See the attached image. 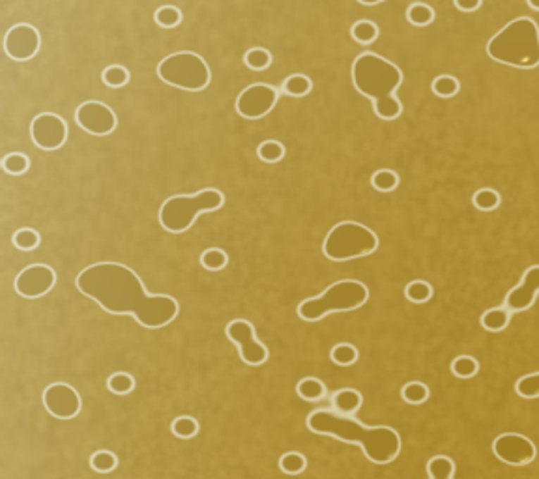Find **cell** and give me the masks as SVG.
Masks as SVG:
<instances>
[{"label":"cell","mask_w":539,"mask_h":479,"mask_svg":"<svg viewBox=\"0 0 539 479\" xmlns=\"http://www.w3.org/2000/svg\"><path fill=\"white\" fill-rule=\"evenodd\" d=\"M515 392L523 399H538L539 397V373H532L523 378H519L515 384Z\"/></svg>","instance_id":"39"},{"label":"cell","mask_w":539,"mask_h":479,"mask_svg":"<svg viewBox=\"0 0 539 479\" xmlns=\"http://www.w3.org/2000/svg\"><path fill=\"white\" fill-rule=\"evenodd\" d=\"M28 167H30V161H28L27 156L21 152L8 154L4 158V161H2V169H4L8 175L13 176L25 175L28 170Z\"/></svg>","instance_id":"37"},{"label":"cell","mask_w":539,"mask_h":479,"mask_svg":"<svg viewBox=\"0 0 539 479\" xmlns=\"http://www.w3.org/2000/svg\"><path fill=\"white\" fill-rule=\"evenodd\" d=\"M352 38L359 44H373L376 38H378V28H376L375 23L371 21H358L354 23V27L350 30Z\"/></svg>","instance_id":"40"},{"label":"cell","mask_w":539,"mask_h":479,"mask_svg":"<svg viewBox=\"0 0 539 479\" xmlns=\"http://www.w3.org/2000/svg\"><path fill=\"white\" fill-rule=\"evenodd\" d=\"M244 62L249 70L261 71L266 70L268 66L272 64V55H270V51L262 49V47H253L245 53Z\"/></svg>","instance_id":"34"},{"label":"cell","mask_w":539,"mask_h":479,"mask_svg":"<svg viewBox=\"0 0 539 479\" xmlns=\"http://www.w3.org/2000/svg\"><path fill=\"white\" fill-rule=\"evenodd\" d=\"M307 427L315 435L330 436L335 440L356 444L365 457L375 464H390L401 452V436L386 425L365 427L352 416L335 414L332 410H315L307 418Z\"/></svg>","instance_id":"2"},{"label":"cell","mask_w":539,"mask_h":479,"mask_svg":"<svg viewBox=\"0 0 539 479\" xmlns=\"http://www.w3.org/2000/svg\"><path fill=\"white\" fill-rule=\"evenodd\" d=\"M256 156L266 163H275L283 159L285 147L279 141H264L256 148Z\"/></svg>","instance_id":"35"},{"label":"cell","mask_w":539,"mask_h":479,"mask_svg":"<svg viewBox=\"0 0 539 479\" xmlns=\"http://www.w3.org/2000/svg\"><path fill=\"white\" fill-rule=\"evenodd\" d=\"M487 53L495 62L519 70H532L539 66L538 25L528 17H519L490 38Z\"/></svg>","instance_id":"4"},{"label":"cell","mask_w":539,"mask_h":479,"mask_svg":"<svg viewBox=\"0 0 539 479\" xmlns=\"http://www.w3.org/2000/svg\"><path fill=\"white\" fill-rule=\"evenodd\" d=\"M358 349L354 344L350 343H339L335 344L330 352V358L335 365H341V367H349V365H354L358 361Z\"/></svg>","instance_id":"24"},{"label":"cell","mask_w":539,"mask_h":479,"mask_svg":"<svg viewBox=\"0 0 539 479\" xmlns=\"http://www.w3.org/2000/svg\"><path fill=\"white\" fill-rule=\"evenodd\" d=\"M313 88V82H311L309 77L302 75V73H296V75H290L289 79H285L283 82V92L287 96H292V98H304L311 92Z\"/></svg>","instance_id":"22"},{"label":"cell","mask_w":539,"mask_h":479,"mask_svg":"<svg viewBox=\"0 0 539 479\" xmlns=\"http://www.w3.org/2000/svg\"><path fill=\"white\" fill-rule=\"evenodd\" d=\"M30 137L42 150H56L66 142L68 125L55 113H42L30 124Z\"/></svg>","instance_id":"14"},{"label":"cell","mask_w":539,"mask_h":479,"mask_svg":"<svg viewBox=\"0 0 539 479\" xmlns=\"http://www.w3.org/2000/svg\"><path fill=\"white\" fill-rule=\"evenodd\" d=\"M495 457L509 466H526L535 461V444L519 433H504L492 442Z\"/></svg>","instance_id":"9"},{"label":"cell","mask_w":539,"mask_h":479,"mask_svg":"<svg viewBox=\"0 0 539 479\" xmlns=\"http://www.w3.org/2000/svg\"><path fill=\"white\" fill-rule=\"evenodd\" d=\"M75 122L87 133L96 137L109 135L118 124L113 109L101 101H85L79 105L75 111Z\"/></svg>","instance_id":"12"},{"label":"cell","mask_w":539,"mask_h":479,"mask_svg":"<svg viewBox=\"0 0 539 479\" xmlns=\"http://www.w3.org/2000/svg\"><path fill=\"white\" fill-rule=\"evenodd\" d=\"M107 387L116 395H128L135 387V378L130 373H115V375L109 376Z\"/></svg>","instance_id":"36"},{"label":"cell","mask_w":539,"mask_h":479,"mask_svg":"<svg viewBox=\"0 0 539 479\" xmlns=\"http://www.w3.org/2000/svg\"><path fill=\"white\" fill-rule=\"evenodd\" d=\"M13 244L17 249L32 251L39 245V235L34 229H21L13 235Z\"/></svg>","instance_id":"43"},{"label":"cell","mask_w":539,"mask_h":479,"mask_svg":"<svg viewBox=\"0 0 539 479\" xmlns=\"http://www.w3.org/2000/svg\"><path fill=\"white\" fill-rule=\"evenodd\" d=\"M532 10H539V0H526Z\"/></svg>","instance_id":"46"},{"label":"cell","mask_w":539,"mask_h":479,"mask_svg":"<svg viewBox=\"0 0 539 479\" xmlns=\"http://www.w3.org/2000/svg\"><path fill=\"white\" fill-rule=\"evenodd\" d=\"M229 262V256L223 249H218V247H212V249H206L201 255V264L210 272H219L223 270Z\"/></svg>","instance_id":"33"},{"label":"cell","mask_w":539,"mask_h":479,"mask_svg":"<svg viewBox=\"0 0 539 479\" xmlns=\"http://www.w3.org/2000/svg\"><path fill=\"white\" fill-rule=\"evenodd\" d=\"M359 4H364V6H375V4H380V2H384V0H358Z\"/></svg>","instance_id":"45"},{"label":"cell","mask_w":539,"mask_h":479,"mask_svg":"<svg viewBox=\"0 0 539 479\" xmlns=\"http://www.w3.org/2000/svg\"><path fill=\"white\" fill-rule=\"evenodd\" d=\"M474 206L481 212H490V210H496L498 204H500V195L496 193L495 189H489V187H485V189H479L474 193Z\"/></svg>","instance_id":"38"},{"label":"cell","mask_w":539,"mask_h":479,"mask_svg":"<svg viewBox=\"0 0 539 479\" xmlns=\"http://www.w3.org/2000/svg\"><path fill=\"white\" fill-rule=\"evenodd\" d=\"M39 45H42L39 32L34 27L27 25V23L11 27L4 38L6 55L17 60V62H25V60H30L32 56H36V53L39 51Z\"/></svg>","instance_id":"16"},{"label":"cell","mask_w":539,"mask_h":479,"mask_svg":"<svg viewBox=\"0 0 539 479\" xmlns=\"http://www.w3.org/2000/svg\"><path fill=\"white\" fill-rule=\"evenodd\" d=\"M509 321H512V311L506 309V307H492V309L485 311L481 315V326L487 332H502L509 326Z\"/></svg>","instance_id":"19"},{"label":"cell","mask_w":539,"mask_h":479,"mask_svg":"<svg viewBox=\"0 0 539 479\" xmlns=\"http://www.w3.org/2000/svg\"><path fill=\"white\" fill-rule=\"evenodd\" d=\"M225 204V195L219 189H202L193 195H175L159 208V223L167 232L182 235L191 229L195 219L204 212H213Z\"/></svg>","instance_id":"5"},{"label":"cell","mask_w":539,"mask_h":479,"mask_svg":"<svg viewBox=\"0 0 539 479\" xmlns=\"http://www.w3.org/2000/svg\"><path fill=\"white\" fill-rule=\"evenodd\" d=\"M227 337L238 347L240 358L247 365H262L268 359V349L256 339L253 324L242 318L230 321L225 328Z\"/></svg>","instance_id":"10"},{"label":"cell","mask_w":539,"mask_h":479,"mask_svg":"<svg viewBox=\"0 0 539 479\" xmlns=\"http://www.w3.org/2000/svg\"><path fill=\"white\" fill-rule=\"evenodd\" d=\"M332 403L333 409L337 410L341 416H352L361 409L364 397H361V393H359L358 390H354V387H343V390L333 393Z\"/></svg>","instance_id":"18"},{"label":"cell","mask_w":539,"mask_h":479,"mask_svg":"<svg viewBox=\"0 0 539 479\" xmlns=\"http://www.w3.org/2000/svg\"><path fill=\"white\" fill-rule=\"evenodd\" d=\"M79 292L111 315H131L141 326L158 330L175 321L178 301L173 296L148 294L141 278L118 262H98L75 279Z\"/></svg>","instance_id":"1"},{"label":"cell","mask_w":539,"mask_h":479,"mask_svg":"<svg viewBox=\"0 0 539 479\" xmlns=\"http://www.w3.org/2000/svg\"><path fill=\"white\" fill-rule=\"evenodd\" d=\"M433 92L438 96V98H453V96H457L459 90H461V85L455 77L452 75H440L436 77L435 81H433Z\"/></svg>","instance_id":"30"},{"label":"cell","mask_w":539,"mask_h":479,"mask_svg":"<svg viewBox=\"0 0 539 479\" xmlns=\"http://www.w3.org/2000/svg\"><path fill=\"white\" fill-rule=\"evenodd\" d=\"M371 185L375 187L376 191H382V193H388V191H393L399 185V176L395 170L390 169H380L376 170L373 178H371Z\"/></svg>","instance_id":"32"},{"label":"cell","mask_w":539,"mask_h":479,"mask_svg":"<svg viewBox=\"0 0 539 479\" xmlns=\"http://www.w3.org/2000/svg\"><path fill=\"white\" fill-rule=\"evenodd\" d=\"M461 11H476L481 6V0H453Z\"/></svg>","instance_id":"44"},{"label":"cell","mask_w":539,"mask_h":479,"mask_svg":"<svg viewBox=\"0 0 539 479\" xmlns=\"http://www.w3.org/2000/svg\"><path fill=\"white\" fill-rule=\"evenodd\" d=\"M539 294V266H530L524 272L521 283L506 296V309L512 313L526 311L534 305Z\"/></svg>","instance_id":"17"},{"label":"cell","mask_w":539,"mask_h":479,"mask_svg":"<svg viewBox=\"0 0 539 479\" xmlns=\"http://www.w3.org/2000/svg\"><path fill=\"white\" fill-rule=\"evenodd\" d=\"M101 79H104V82L107 87L120 88L130 81V71L125 70L124 66H109V68H105V71L101 73Z\"/></svg>","instance_id":"41"},{"label":"cell","mask_w":539,"mask_h":479,"mask_svg":"<svg viewBox=\"0 0 539 479\" xmlns=\"http://www.w3.org/2000/svg\"><path fill=\"white\" fill-rule=\"evenodd\" d=\"M56 283L55 270L47 264H32L16 278V292L23 298H42Z\"/></svg>","instance_id":"13"},{"label":"cell","mask_w":539,"mask_h":479,"mask_svg":"<svg viewBox=\"0 0 539 479\" xmlns=\"http://www.w3.org/2000/svg\"><path fill=\"white\" fill-rule=\"evenodd\" d=\"M369 298V290L356 279H343L330 285L321 296L307 298L298 305V316L305 322H316L332 313L359 309Z\"/></svg>","instance_id":"6"},{"label":"cell","mask_w":539,"mask_h":479,"mask_svg":"<svg viewBox=\"0 0 539 479\" xmlns=\"http://www.w3.org/2000/svg\"><path fill=\"white\" fill-rule=\"evenodd\" d=\"M154 19H156V23H158L159 27L173 28L176 27V25H180L182 13H180V10L176 6H161V8H158L156 13H154Z\"/></svg>","instance_id":"42"},{"label":"cell","mask_w":539,"mask_h":479,"mask_svg":"<svg viewBox=\"0 0 539 479\" xmlns=\"http://www.w3.org/2000/svg\"><path fill=\"white\" fill-rule=\"evenodd\" d=\"M352 81L359 94L373 101L375 115L382 120H395L403 105L393 92L403 82V73L390 60L375 53H364L352 64Z\"/></svg>","instance_id":"3"},{"label":"cell","mask_w":539,"mask_h":479,"mask_svg":"<svg viewBox=\"0 0 539 479\" xmlns=\"http://www.w3.org/2000/svg\"><path fill=\"white\" fill-rule=\"evenodd\" d=\"M275 104H278L275 88L264 85V82H255L240 92L238 99H236V111L244 118L255 120L268 115L275 107Z\"/></svg>","instance_id":"11"},{"label":"cell","mask_w":539,"mask_h":479,"mask_svg":"<svg viewBox=\"0 0 539 479\" xmlns=\"http://www.w3.org/2000/svg\"><path fill=\"white\" fill-rule=\"evenodd\" d=\"M159 79L171 87L187 92H199L210 85V68L206 60L191 51H180L163 58L158 66Z\"/></svg>","instance_id":"8"},{"label":"cell","mask_w":539,"mask_h":479,"mask_svg":"<svg viewBox=\"0 0 539 479\" xmlns=\"http://www.w3.org/2000/svg\"><path fill=\"white\" fill-rule=\"evenodd\" d=\"M171 430H173V435H175L176 438L187 440V438H193V436L199 433V423H197V419L191 418V416H180V418H176L175 421H173Z\"/></svg>","instance_id":"31"},{"label":"cell","mask_w":539,"mask_h":479,"mask_svg":"<svg viewBox=\"0 0 539 479\" xmlns=\"http://www.w3.org/2000/svg\"><path fill=\"white\" fill-rule=\"evenodd\" d=\"M404 296L412 304H425L433 298V287L427 281H412L404 287Z\"/></svg>","instance_id":"29"},{"label":"cell","mask_w":539,"mask_h":479,"mask_svg":"<svg viewBox=\"0 0 539 479\" xmlns=\"http://www.w3.org/2000/svg\"><path fill=\"white\" fill-rule=\"evenodd\" d=\"M296 393H298L304 401L315 403V401H321V399L326 395V386H324L318 378L307 376V378H302V380L296 384Z\"/></svg>","instance_id":"20"},{"label":"cell","mask_w":539,"mask_h":479,"mask_svg":"<svg viewBox=\"0 0 539 479\" xmlns=\"http://www.w3.org/2000/svg\"><path fill=\"white\" fill-rule=\"evenodd\" d=\"M305 466H307V461H305L304 455L298 452L285 453V455H281V459H279V468H281V472H285V474L289 475L302 474L305 470Z\"/></svg>","instance_id":"27"},{"label":"cell","mask_w":539,"mask_h":479,"mask_svg":"<svg viewBox=\"0 0 539 479\" xmlns=\"http://www.w3.org/2000/svg\"><path fill=\"white\" fill-rule=\"evenodd\" d=\"M479 361L472 356H457L452 361V373L457 378H472L478 375Z\"/></svg>","instance_id":"26"},{"label":"cell","mask_w":539,"mask_h":479,"mask_svg":"<svg viewBox=\"0 0 539 479\" xmlns=\"http://www.w3.org/2000/svg\"><path fill=\"white\" fill-rule=\"evenodd\" d=\"M407 19L409 23H412L414 27H427L430 23L435 21V10L430 8L429 4H423V2H416L407 10Z\"/></svg>","instance_id":"23"},{"label":"cell","mask_w":539,"mask_h":479,"mask_svg":"<svg viewBox=\"0 0 539 479\" xmlns=\"http://www.w3.org/2000/svg\"><path fill=\"white\" fill-rule=\"evenodd\" d=\"M401 397L409 404H423L429 399V387L423 382H409L401 390Z\"/></svg>","instance_id":"25"},{"label":"cell","mask_w":539,"mask_h":479,"mask_svg":"<svg viewBox=\"0 0 539 479\" xmlns=\"http://www.w3.org/2000/svg\"><path fill=\"white\" fill-rule=\"evenodd\" d=\"M90 466L99 474H109L118 466V457L113 452L101 449V452H96L90 457Z\"/></svg>","instance_id":"28"},{"label":"cell","mask_w":539,"mask_h":479,"mask_svg":"<svg viewBox=\"0 0 539 479\" xmlns=\"http://www.w3.org/2000/svg\"><path fill=\"white\" fill-rule=\"evenodd\" d=\"M429 479H453L455 475V463L446 455H436L427 463Z\"/></svg>","instance_id":"21"},{"label":"cell","mask_w":539,"mask_h":479,"mask_svg":"<svg viewBox=\"0 0 539 479\" xmlns=\"http://www.w3.org/2000/svg\"><path fill=\"white\" fill-rule=\"evenodd\" d=\"M44 406L53 418L73 419L81 412V397L70 384L56 382L44 392Z\"/></svg>","instance_id":"15"},{"label":"cell","mask_w":539,"mask_h":479,"mask_svg":"<svg viewBox=\"0 0 539 479\" xmlns=\"http://www.w3.org/2000/svg\"><path fill=\"white\" fill-rule=\"evenodd\" d=\"M378 247V238L365 225L356 221H343L337 223L324 240V255L330 261L345 262L354 261L359 256L371 255Z\"/></svg>","instance_id":"7"}]
</instances>
